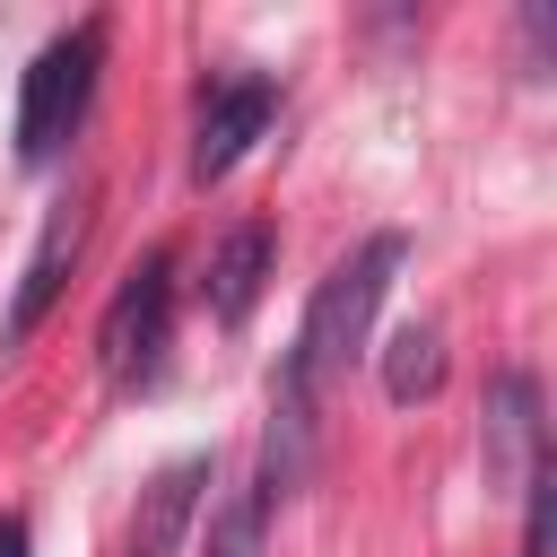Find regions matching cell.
I'll return each instance as SVG.
<instances>
[{"label":"cell","instance_id":"9","mask_svg":"<svg viewBox=\"0 0 557 557\" xmlns=\"http://www.w3.org/2000/svg\"><path fill=\"white\" fill-rule=\"evenodd\" d=\"M444 383V331L435 322H409L392 348H383V392L392 400H426Z\"/></svg>","mask_w":557,"mask_h":557},{"label":"cell","instance_id":"3","mask_svg":"<svg viewBox=\"0 0 557 557\" xmlns=\"http://www.w3.org/2000/svg\"><path fill=\"white\" fill-rule=\"evenodd\" d=\"M165 331H174V244H148L122 270V287H113V305L96 322V366L113 383H139V374H157Z\"/></svg>","mask_w":557,"mask_h":557},{"label":"cell","instance_id":"1","mask_svg":"<svg viewBox=\"0 0 557 557\" xmlns=\"http://www.w3.org/2000/svg\"><path fill=\"white\" fill-rule=\"evenodd\" d=\"M400 261H409V235H366L348 261H331V278L313 287V305H305V322H296V348H287V366H278V400H305V409L322 400V383L366 348L374 305L392 296Z\"/></svg>","mask_w":557,"mask_h":557},{"label":"cell","instance_id":"7","mask_svg":"<svg viewBox=\"0 0 557 557\" xmlns=\"http://www.w3.org/2000/svg\"><path fill=\"white\" fill-rule=\"evenodd\" d=\"M78 244H87V200H61V209L44 218V235H35V252H26L17 296H9V339H26V331L44 322V305L61 296V270L78 261Z\"/></svg>","mask_w":557,"mask_h":557},{"label":"cell","instance_id":"5","mask_svg":"<svg viewBox=\"0 0 557 557\" xmlns=\"http://www.w3.org/2000/svg\"><path fill=\"white\" fill-rule=\"evenodd\" d=\"M278 113V87L270 78H209V96H200V122H191V174L200 183H218L252 139H261V122Z\"/></svg>","mask_w":557,"mask_h":557},{"label":"cell","instance_id":"11","mask_svg":"<svg viewBox=\"0 0 557 557\" xmlns=\"http://www.w3.org/2000/svg\"><path fill=\"white\" fill-rule=\"evenodd\" d=\"M548 496H557V470L540 461L522 487V557H548Z\"/></svg>","mask_w":557,"mask_h":557},{"label":"cell","instance_id":"12","mask_svg":"<svg viewBox=\"0 0 557 557\" xmlns=\"http://www.w3.org/2000/svg\"><path fill=\"white\" fill-rule=\"evenodd\" d=\"M0 557H26V522H0Z\"/></svg>","mask_w":557,"mask_h":557},{"label":"cell","instance_id":"10","mask_svg":"<svg viewBox=\"0 0 557 557\" xmlns=\"http://www.w3.org/2000/svg\"><path fill=\"white\" fill-rule=\"evenodd\" d=\"M261 522H270V496L244 487V496L209 522V557H261Z\"/></svg>","mask_w":557,"mask_h":557},{"label":"cell","instance_id":"2","mask_svg":"<svg viewBox=\"0 0 557 557\" xmlns=\"http://www.w3.org/2000/svg\"><path fill=\"white\" fill-rule=\"evenodd\" d=\"M104 17H78L70 35H52L35 61H26V87H17V157H52L78 122H87V96H96V70H104Z\"/></svg>","mask_w":557,"mask_h":557},{"label":"cell","instance_id":"4","mask_svg":"<svg viewBox=\"0 0 557 557\" xmlns=\"http://www.w3.org/2000/svg\"><path fill=\"white\" fill-rule=\"evenodd\" d=\"M479 461H487V487L496 496H522L531 470L548 461V418H540V374L505 366L487 383V409H479Z\"/></svg>","mask_w":557,"mask_h":557},{"label":"cell","instance_id":"8","mask_svg":"<svg viewBox=\"0 0 557 557\" xmlns=\"http://www.w3.org/2000/svg\"><path fill=\"white\" fill-rule=\"evenodd\" d=\"M270 252H278V235H270L261 218H244V226H226V244L209 252V278H200V305H209L218 322H244V313H252V296H261V278H270Z\"/></svg>","mask_w":557,"mask_h":557},{"label":"cell","instance_id":"6","mask_svg":"<svg viewBox=\"0 0 557 557\" xmlns=\"http://www.w3.org/2000/svg\"><path fill=\"white\" fill-rule=\"evenodd\" d=\"M200 487H209V453L165 461V470L139 487V505H131L122 557H174V548H183V531H191V513H200Z\"/></svg>","mask_w":557,"mask_h":557}]
</instances>
